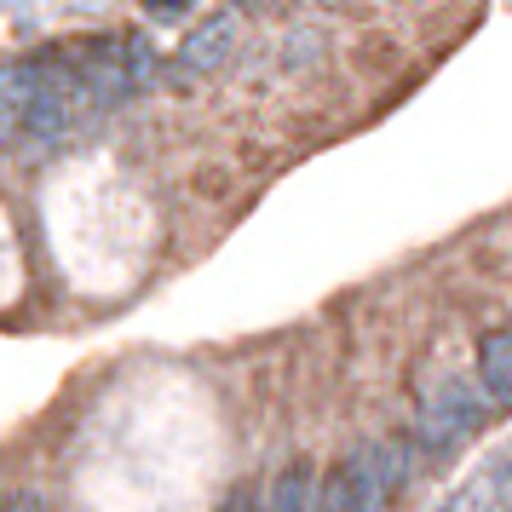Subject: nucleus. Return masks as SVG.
Masks as SVG:
<instances>
[{
  "instance_id": "3",
  "label": "nucleus",
  "mask_w": 512,
  "mask_h": 512,
  "mask_svg": "<svg viewBox=\"0 0 512 512\" xmlns=\"http://www.w3.org/2000/svg\"><path fill=\"white\" fill-rule=\"evenodd\" d=\"M236 35H242L236 12H208V18L190 24V35L179 41V64H173V75H213L236 52Z\"/></svg>"
},
{
  "instance_id": "8",
  "label": "nucleus",
  "mask_w": 512,
  "mask_h": 512,
  "mask_svg": "<svg viewBox=\"0 0 512 512\" xmlns=\"http://www.w3.org/2000/svg\"><path fill=\"white\" fill-rule=\"evenodd\" d=\"M495 484H501V478H495V472H484L472 489H461V495H455V512H489V501H495Z\"/></svg>"
},
{
  "instance_id": "5",
  "label": "nucleus",
  "mask_w": 512,
  "mask_h": 512,
  "mask_svg": "<svg viewBox=\"0 0 512 512\" xmlns=\"http://www.w3.org/2000/svg\"><path fill=\"white\" fill-rule=\"evenodd\" d=\"M478 380L489 403H512V328H489L478 340Z\"/></svg>"
},
{
  "instance_id": "7",
  "label": "nucleus",
  "mask_w": 512,
  "mask_h": 512,
  "mask_svg": "<svg viewBox=\"0 0 512 512\" xmlns=\"http://www.w3.org/2000/svg\"><path fill=\"white\" fill-rule=\"evenodd\" d=\"M271 512H317V489H311V466L294 461L271 484Z\"/></svg>"
},
{
  "instance_id": "1",
  "label": "nucleus",
  "mask_w": 512,
  "mask_h": 512,
  "mask_svg": "<svg viewBox=\"0 0 512 512\" xmlns=\"http://www.w3.org/2000/svg\"><path fill=\"white\" fill-rule=\"evenodd\" d=\"M81 104H87V98H81V81H75L70 58H41V87H35V104H29V121H24L18 150L47 156L52 144L70 133V121H75Z\"/></svg>"
},
{
  "instance_id": "9",
  "label": "nucleus",
  "mask_w": 512,
  "mask_h": 512,
  "mask_svg": "<svg viewBox=\"0 0 512 512\" xmlns=\"http://www.w3.org/2000/svg\"><path fill=\"white\" fill-rule=\"evenodd\" d=\"M0 512H47V501H41L35 489H18V495H12V501H6Z\"/></svg>"
},
{
  "instance_id": "6",
  "label": "nucleus",
  "mask_w": 512,
  "mask_h": 512,
  "mask_svg": "<svg viewBox=\"0 0 512 512\" xmlns=\"http://www.w3.org/2000/svg\"><path fill=\"white\" fill-rule=\"evenodd\" d=\"M317 512H363V461L346 455L317 489Z\"/></svg>"
},
{
  "instance_id": "2",
  "label": "nucleus",
  "mask_w": 512,
  "mask_h": 512,
  "mask_svg": "<svg viewBox=\"0 0 512 512\" xmlns=\"http://www.w3.org/2000/svg\"><path fill=\"white\" fill-rule=\"evenodd\" d=\"M484 397L466 392L461 380H449V386H438V392L420 403V438L432 443V449H449V443H461L466 432H478L484 426Z\"/></svg>"
},
{
  "instance_id": "4",
  "label": "nucleus",
  "mask_w": 512,
  "mask_h": 512,
  "mask_svg": "<svg viewBox=\"0 0 512 512\" xmlns=\"http://www.w3.org/2000/svg\"><path fill=\"white\" fill-rule=\"evenodd\" d=\"M35 87H41V58H12L0 64V150L24 139V121H29V104H35Z\"/></svg>"
},
{
  "instance_id": "10",
  "label": "nucleus",
  "mask_w": 512,
  "mask_h": 512,
  "mask_svg": "<svg viewBox=\"0 0 512 512\" xmlns=\"http://www.w3.org/2000/svg\"><path fill=\"white\" fill-rule=\"evenodd\" d=\"M219 512H259V507H254V489H248V484H242V489H231V501H225Z\"/></svg>"
}]
</instances>
